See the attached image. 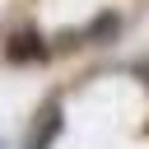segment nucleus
<instances>
[{
    "mask_svg": "<svg viewBox=\"0 0 149 149\" xmlns=\"http://www.w3.org/2000/svg\"><path fill=\"white\" fill-rule=\"evenodd\" d=\"M0 51H5V61H14V65H37V61H47V56H51L47 37H42V33H33V28H23V33H9Z\"/></svg>",
    "mask_w": 149,
    "mask_h": 149,
    "instance_id": "1",
    "label": "nucleus"
},
{
    "mask_svg": "<svg viewBox=\"0 0 149 149\" xmlns=\"http://www.w3.org/2000/svg\"><path fill=\"white\" fill-rule=\"evenodd\" d=\"M116 33H121V14H116V9H98L93 23L84 28V47H107Z\"/></svg>",
    "mask_w": 149,
    "mask_h": 149,
    "instance_id": "2",
    "label": "nucleus"
},
{
    "mask_svg": "<svg viewBox=\"0 0 149 149\" xmlns=\"http://www.w3.org/2000/svg\"><path fill=\"white\" fill-rule=\"evenodd\" d=\"M56 130H61V102H47V107H42V130L33 126V140H28V149H47V144L56 140Z\"/></svg>",
    "mask_w": 149,
    "mask_h": 149,
    "instance_id": "3",
    "label": "nucleus"
}]
</instances>
